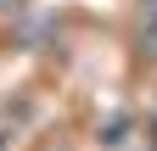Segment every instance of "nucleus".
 <instances>
[{"label": "nucleus", "mask_w": 157, "mask_h": 151, "mask_svg": "<svg viewBox=\"0 0 157 151\" xmlns=\"http://www.w3.org/2000/svg\"><path fill=\"white\" fill-rule=\"evenodd\" d=\"M11 11H17V0H0V17H11Z\"/></svg>", "instance_id": "obj_1"}, {"label": "nucleus", "mask_w": 157, "mask_h": 151, "mask_svg": "<svg viewBox=\"0 0 157 151\" xmlns=\"http://www.w3.org/2000/svg\"><path fill=\"white\" fill-rule=\"evenodd\" d=\"M151 134H157V123H151Z\"/></svg>", "instance_id": "obj_2"}]
</instances>
